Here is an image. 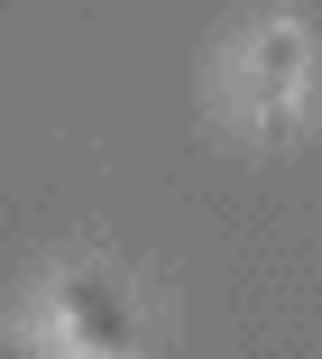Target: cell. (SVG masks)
I'll list each match as a JSON object with an SVG mask.
<instances>
[{
	"label": "cell",
	"instance_id": "7a4b0ae2",
	"mask_svg": "<svg viewBox=\"0 0 322 359\" xmlns=\"http://www.w3.org/2000/svg\"><path fill=\"white\" fill-rule=\"evenodd\" d=\"M295 83H304V28H258V46H249V93H258V111L267 120H286L295 111Z\"/></svg>",
	"mask_w": 322,
	"mask_h": 359
},
{
	"label": "cell",
	"instance_id": "3957f363",
	"mask_svg": "<svg viewBox=\"0 0 322 359\" xmlns=\"http://www.w3.org/2000/svg\"><path fill=\"white\" fill-rule=\"evenodd\" d=\"M0 359H46V350H28V341H10V350H0Z\"/></svg>",
	"mask_w": 322,
	"mask_h": 359
},
{
	"label": "cell",
	"instance_id": "6da1fadb",
	"mask_svg": "<svg viewBox=\"0 0 322 359\" xmlns=\"http://www.w3.org/2000/svg\"><path fill=\"white\" fill-rule=\"evenodd\" d=\"M55 313H65L74 350H102V359H120V350H129V304H120V285H111V276H65Z\"/></svg>",
	"mask_w": 322,
	"mask_h": 359
}]
</instances>
